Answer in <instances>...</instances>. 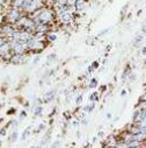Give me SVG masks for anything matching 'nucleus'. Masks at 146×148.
<instances>
[{"mask_svg": "<svg viewBox=\"0 0 146 148\" xmlns=\"http://www.w3.org/2000/svg\"><path fill=\"white\" fill-rule=\"evenodd\" d=\"M0 135H6V130H5V128L0 130Z\"/></svg>", "mask_w": 146, "mask_h": 148, "instance_id": "18", "label": "nucleus"}, {"mask_svg": "<svg viewBox=\"0 0 146 148\" xmlns=\"http://www.w3.org/2000/svg\"><path fill=\"white\" fill-rule=\"evenodd\" d=\"M42 111H43V108H42V106H37L35 108V114L36 116H41V113H42Z\"/></svg>", "mask_w": 146, "mask_h": 148, "instance_id": "9", "label": "nucleus"}, {"mask_svg": "<svg viewBox=\"0 0 146 148\" xmlns=\"http://www.w3.org/2000/svg\"><path fill=\"white\" fill-rule=\"evenodd\" d=\"M47 3H48V4H52V5H55V4L57 3V0H48Z\"/></svg>", "mask_w": 146, "mask_h": 148, "instance_id": "20", "label": "nucleus"}, {"mask_svg": "<svg viewBox=\"0 0 146 148\" xmlns=\"http://www.w3.org/2000/svg\"><path fill=\"white\" fill-rule=\"evenodd\" d=\"M96 84H97V81H96L95 78H93V79L91 81V83H89V88H95Z\"/></svg>", "mask_w": 146, "mask_h": 148, "instance_id": "10", "label": "nucleus"}, {"mask_svg": "<svg viewBox=\"0 0 146 148\" xmlns=\"http://www.w3.org/2000/svg\"><path fill=\"white\" fill-rule=\"evenodd\" d=\"M76 3H77V0H67V4L71 5V6H74Z\"/></svg>", "mask_w": 146, "mask_h": 148, "instance_id": "17", "label": "nucleus"}, {"mask_svg": "<svg viewBox=\"0 0 146 148\" xmlns=\"http://www.w3.org/2000/svg\"><path fill=\"white\" fill-rule=\"evenodd\" d=\"M39 61H40V57H36V58L34 60V63H37Z\"/></svg>", "mask_w": 146, "mask_h": 148, "instance_id": "24", "label": "nucleus"}, {"mask_svg": "<svg viewBox=\"0 0 146 148\" xmlns=\"http://www.w3.org/2000/svg\"><path fill=\"white\" fill-rule=\"evenodd\" d=\"M11 49H12V42L11 41H8V42H6V43H4L3 46H0V55H5V54H7V53H9L11 51Z\"/></svg>", "mask_w": 146, "mask_h": 148, "instance_id": "4", "label": "nucleus"}, {"mask_svg": "<svg viewBox=\"0 0 146 148\" xmlns=\"http://www.w3.org/2000/svg\"><path fill=\"white\" fill-rule=\"evenodd\" d=\"M74 8H76V11L81 12L82 8H84V1H77L76 5H74Z\"/></svg>", "mask_w": 146, "mask_h": 148, "instance_id": "6", "label": "nucleus"}, {"mask_svg": "<svg viewBox=\"0 0 146 148\" xmlns=\"http://www.w3.org/2000/svg\"><path fill=\"white\" fill-rule=\"evenodd\" d=\"M55 58H56V54H51V55H49V57H48V63H49L50 61L55 60Z\"/></svg>", "mask_w": 146, "mask_h": 148, "instance_id": "16", "label": "nucleus"}, {"mask_svg": "<svg viewBox=\"0 0 146 148\" xmlns=\"http://www.w3.org/2000/svg\"><path fill=\"white\" fill-rule=\"evenodd\" d=\"M8 1H13V3H14V1H15V0H8Z\"/></svg>", "mask_w": 146, "mask_h": 148, "instance_id": "29", "label": "nucleus"}, {"mask_svg": "<svg viewBox=\"0 0 146 148\" xmlns=\"http://www.w3.org/2000/svg\"><path fill=\"white\" fill-rule=\"evenodd\" d=\"M16 138H18V133H16V132H13L12 135H11V141L14 142V141L16 140Z\"/></svg>", "mask_w": 146, "mask_h": 148, "instance_id": "13", "label": "nucleus"}, {"mask_svg": "<svg viewBox=\"0 0 146 148\" xmlns=\"http://www.w3.org/2000/svg\"><path fill=\"white\" fill-rule=\"evenodd\" d=\"M26 116V112H24V111H23V112H21V118H23Z\"/></svg>", "mask_w": 146, "mask_h": 148, "instance_id": "25", "label": "nucleus"}, {"mask_svg": "<svg viewBox=\"0 0 146 148\" xmlns=\"http://www.w3.org/2000/svg\"><path fill=\"white\" fill-rule=\"evenodd\" d=\"M143 54H144V55H146V47L143 49Z\"/></svg>", "mask_w": 146, "mask_h": 148, "instance_id": "26", "label": "nucleus"}, {"mask_svg": "<svg viewBox=\"0 0 146 148\" xmlns=\"http://www.w3.org/2000/svg\"><path fill=\"white\" fill-rule=\"evenodd\" d=\"M89 100H92V101H96V100H97V93H93V95H91V96H89Z\"/></svg>", "mask_w": 146, "mask_h": 148, "instance_id": "11", "label": "nucleus"}, {"mask_svg": "<svg viewBox=\"0 0 146 148\" xmlns=\"http://www.w3.org/2000/svg\"><path fill=\"white\" fill-rule=\"evenodd\" d=\"M55 97H56V91H55V90H51V91H49V92L44 96L43 100H44V103H48V101H51Z\"/></svg>", "mask_w": 146, "mask_h": 148, "instance_id": "5", "label": "nucleus"}, {"mask_svg": "<svg viewBox=\"0 0 146 148\" xmlns=\"http://www.w3.org/2000/svg\"><path fill=\"white\" fill-rule=\"evenodd\" d=\"M22 16V14H21V11H19L18 8H13V10H11L8 13H7V21L8 22H11V23H16V21L20 19Z\"/></svg>", "mask_w": 146, "mask_h": 148, "instance_id": "1", "label": "nucleus"}, {"mask_svg": "<svg viewBox=\"0 0 146 148\" xmlns=\"http://www.w3.org/2000/svg\"><path fill=\"white\" fill-rule=\"evenodd\" d=\"M6 42H8L7 41V38H6V36H1V38H0V46H3Z\"/></svg>", "mask_w": 146, "mask_h": 148, "instance_id": "12", "label": "nucleus"}, {"mask_svg": "<svg viewBox=\"0 0 146 148\" xmlns=\"http://www.w3.org/2000/svg\"><path fill=\"white\" fill-rule=\"evenodd\" d=\"M47 39H48L49 41H51V42H52V41H56V40H57V35H56V34H55V35H53V34H47Z\"/></svg>", "mask_w": 146, "mask_h": 148, "instance_id": "8", "label": "nucleus"}, {"mask_svg": "<svg viewBox=\"0 0 146 148\" xmlns=\"http://www.w3.org/2000/svg\"><path fill=\"white\" fill-rule=\"evenodd\" d=\"M59 19H60V22L64 25H70L74 21V16H73V14L71 12H66V13L59 15Z\"/></svg>", "mask_w": 146, "mask_h": 148, "instance_id": "2", "label": "nucleus"}, {"mask_svg": "<svg viewBox=\"0 0 146 148\" xmlns=\"http://www.w3.org/2000/svg\"><path fill=\"white\" fill-rule=\"evenodd\" d=\"M28 134H29V133H28V130H26V131H24V133H23V135H22V139L24 140V139H26V136H27Z\"/></svg>", "mask_w": 146, "mask_h": 148, "instance_id": "19", "label": "nucleus"}, {"mask_svg": "<svg viewBox=\"0 0 146 148\" xmlns=\"http://www.w3.org/2000/svg\"><path fill=\"white\" fill-rule=\"evenodd\" d=\"M141 40H143V38H141V36H138V38L136 39V42H140Z\"/></svg>", "mask_w": 146, "mask_h": 148, "instance_id": "22", "label": "nucleus"}, {"mask_svg": "<svg viewBox=\"0 0 146 148\" xmlns=\"http://www.w3.org/2000/svg\"><path fill=\"white\" fill-rule=\"evenodd\" d=\"M144 33H146V27H144Z\"/></svg>", "mask_w": 146, "mask_h": 148, "instance_id": "28", "label": "nucleus"}, {"mask_svg": "<svg viewBox=\"0 0 146 148\" xmlns=\"http://www.w3.org/2000/svg\"><path fill=\"white\" fill-rule=\"evenodd\" d=\"M27 61H28V57L24 54H15L11 58V62L14 64H22V63H26Z\"/></svg>", "mask_w": 146, "mask_h": 148, "instance_id": "3", "label": "nucleus"}, {"mask_svg": "<svg viewBox=\"0 0 146 148\" xmlns=\"http://www.w3.org/2000/svg\"><path fill=\"white\" fill-rule=\"evenodd\" d=\"M57 4H58L59 6H62V5H66V4H67V0H57Z\"/></svg>", "mask_w": 146, "mask_h": 148, "instance_id": "14", "label": "nucleus"}, {"mask_svg": "<svg viewBox=\"0 0 146 148\" xmlns=\"http://www.w3.org/2000/svg\"><path fill=\"white\" fill-rule=\"evenodd\" d=\"M82 97H84L82 95H79V96H78V98H77V100H76L78 105H80V104H81V101H82Z\"/></svg>", "mask_w": 146, "mask_h": 148, "instance_id": "15", "label": "nucleus"}, {"mask_svg": "<svg viewBox=\"0 0 146 148\" xmlns=\"http://www.w3.org/2000/svg\"><path fill=\"white\" fill-rule=\"evenodd\" d=\"M104 90H105V86H102V88L100 89V91H104Z\"/></svg>", "mask_w": 146, "mask_h": 148, "instance_id": "27", "label": "nucleus"}, {"mask_svg": "<svg viewBox=\"0 0 146 148\" xmlns=\"http://www.w3.org/2000/svg\"><path fill=\"white\" fill-rule=\"evenodd\" d=\"M14 111H15L14 108H12V110H9V111H8V114H13V112H14Z\"/></svg>", "mask_w": 146, "mask_h": 148, "instance_id": "23", "label": "nucleus"}, {"mask_svg": "<svg viewBox=\"0 0 146 148\" xmlns=\"http://www.w3.org/2000/svg\"><path fill=\"white\" fill-rule=\"evenodd\" d=\"M97 65H99V63H97V62H93V64H92V66H93L94 69H96V68H97Z\"/></svg>", "mask_w": 146, "mask_h": 148, "instance_id": "21", "label": "nucleus"}, {"mask_svg": "<svg viewBox=\"0 0 146 148\" xmlns=\"http://www.w3.org/2000/svg\"><path fill=\"white\" fill-rule=\"evenodd\" d=\"M23 3H24V0H15V1L13 3V7H15V8H21L22 5H23Z\"/></svg>", "mask_w": 146, "mask_h": 148, "instance_id": "7", "label": "nucleus"}]
</instances>
